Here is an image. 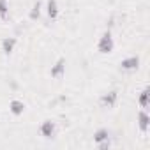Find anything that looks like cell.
Returning <instances> with one entry per match:
<instances>
[{
  "label": "cell",
  "mask_w": 150,
  "mask_h": 150,
  "mask_svg": "<svg viewBox=\"0 0 150 150\" xmlns=\"http://www.w3.org/2000/svg\"><path fill=\"white\" fill-rule=\"evenodd\" d=\"M97 48H99V51H101V53H111V50H113V37H111V34H110V32H106V34L101 37V41H99Z\"/></svg>",
  "instance_id": "1"
},
{
  "label": "cell",
  "mask_w": 150,
  "mask_h": 150,
  "mask_svg": "<svg viewBox=\"0 0 150 150\" xmlns=\"http://www.w3.org/2000/svg\"><path fill=\"white\" fill-rule=\"evenodd\" d=\"M138 65H139V58L138 57H129V58L120 62V69L122 71H136Z\"/></svg>",
  "instance_id": "2"
},
{
  "label": "cell",
  "mask_w": 150,
  "mask_h": 150,
  "mask_svg": "<svg viewBox=\"0 0 150 150\" xmlns=\"http://www.w3.org/2000/svg\"><path fill=\"white\" fill-rule=\"evenodd\" d=\"M41 134L44 136V138H53L55 136V122H51V120H46V122H42V125H41Z\"/></svg>",
  "instance_id": "3"
},
{
  "label": "cell",
  "mask_w": 150,
  "mask_h": 150,
  "mask_svg": "<svg viewBox=\"0 0 150 150\" xmlns=\"http://www.w3.org/2000/svg\"><path fill=\"white\" fill-rule=\"evenodd\" d=\"M138 124H139V129L143 131V132H146L148 131V125H150V117H148V113L143 110V111H139V115H138Z\"/></svg>",
  "instance_id": "4"
},
{
  "label": "cell",
  "mask_w": 150,
  "mask_h": 150,
  "mask_svg": "<svg viewBox=\"0 0 150 150\" xmlns=\"http://www.w3.org/2000/svg\"><path fill=\"white\" fill-rule=\"evenodd\" d=\"M64 71H65V60L64 58H60L57 64H55V67H51V76L53 78H60L62 76V74H64Z\"/></svg>",
  "instance_id": "5"
},
{
  "label": "cell",
  "mask_w": 150,
  "mask_h": 150,
  "mask_svg": "<svg viewBox=\"0 0 150 150\" xmlns=\"http://www.w3.org/2000/svg\"><path fill=\"white\" fill-rule=\"evenodd\" d=\"M117 97H118V96H117V92L113 90V92L104 94L101 101H103V104H104L106 108H113V106H115V103H117Z\"/></svg>",
  "instance_id": "6"
},
{
  "label": "cell",
  "mask_w": 150,
  "mask_h": 150,
  "mask_svg": "<svg viewBox=\"0 0 150 150\" xmlns=\"http://www.w3.org/2000/svg\"><path fill=\"white\" fill-rule=\"evenodd\" d=\"M46 13H48V18H50V20H55V18H57V14H58V7H57V2H55V0H48Z\"/></svg>",
  "instance_id": "7"
},
{
  "label": "cell",
  "mask_w": 150,
  "mask_h": 150,
  "mask_svg": "<svg viewBox=\"0 0 150 150\" xmlns=\"http://www.w3.org/2000/svg\"><path fill=\"white\" fill-rule=\"evenodd\" d=\"M14 44H16V39H14V37H7V39H4V42H2V50H4V53H6V55L13 53Z\"/></svg>",
  "instance_id": "8"
},
{
  "label": "cell",
  "mask_w": 150,
  "mask_h": 150,
  "mask_svg": "<svg viewBox=\"0 0 150 150\" xmlns=\"http://www.w3.org/2000/svg\"><path fill=\"white\" fill-rule=\"evenodd\" d=\"M108 139H110L108 129H99V131L94 134V141H96V143H103V141H108Z\"/></svg>",
  "instance_id": "9"
},
{
  "label": "cell",
  "mask_w": 150,
  "mask_h": 150,
  "mask_svg": "<svg viewBox=\"0 0 150 150\" xmlns=\"http://www.w3.org/2000/svg\"><path fill=\"white\" fill-rule=\"evenodd\" d=\"M9 108H11V111H13L14 115H21V113L25 111V104H23L21 101H11Z\"/></svg>",
  "instance_id": "10"
},
{
  "label": "cell",
  "mask_w": 150,
  "mask_h": 150,
  "mask_svg": "<svg viewBox=\"0 0 150 150\" xmlns=\"http://www.w3.org/2000/svg\"><path fill=\"white\" fill-rule=\"evenodd\" d=\"M9 16V4H7V0H0V18L6 20Z\"/></svg>",
  "instance_id": "11"
},
{
  "label": "cell",
  "mask_w": 150,
  "mask_h": 150,
  "mask_svg": "<svg viewBox=\"0 0 150 150\" xmlns=\"http://www.w3.org/2000/svg\"><path fill=\"white\" fill-rule=\"evenodd\" d=\"M139 106H141V108H146V106H148V90H143V92H141Z\"/></svg>",
  "instance_id": "12"
},
{
  "label": "cell",
  "mask_w": 150,
  "mask_h": 150,
  "mask_svg": "<svg viewBox=\"0 0 150 150\" xmlns=\"http://www.w3.org/2000/svg\"><path fill=\"white\" fill-rule=\"evenodd\" d=\"M39 9H41V4L37 2V4L34 6V11L30 13V18H32V20H35V18H39Z\"/></svg>",
  "instance_id": "13"
}]
</instances>
